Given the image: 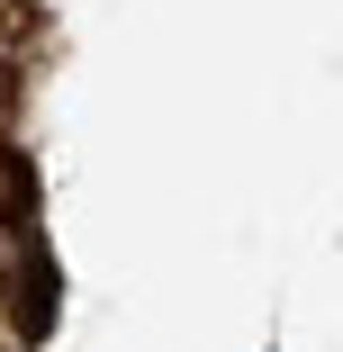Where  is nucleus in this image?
I'll list each match as a JSON object with an SVG mask.
<instances>
[{"mask_svg": "<svg viewBox=\"0 0 343 352\" xmlns=\"http://www.w3.org/2000/svg\"><path fill=\"white\" fill-rule=\"evenodd\" d=\"M10 325H19V343H36V334L54 325V262H45L36 244L10 262Z\"/></svg>", "mask_w": 343, "mask_h": 352, "instance_id": "f257e3e1", "label": "nucleus"}]
</instances>
